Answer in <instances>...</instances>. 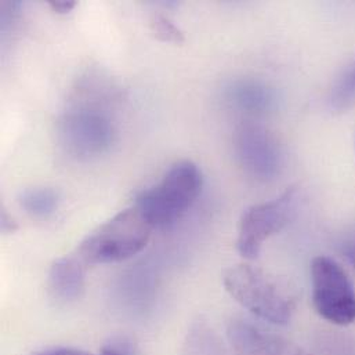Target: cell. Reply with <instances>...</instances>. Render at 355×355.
<instances>
[{"mask_svg": "<svg viewBox=\"0 0 355 355\" xmlns=\"http://www.w3.org/2000/svg\"><path fill=\"white\" fill-rule=\"evenodd\" d=\"M151 29L162 42L175 44L184 42V32L166 15H155L151 21Z\"/></svg>", "mask_w": 355, "mask_h": 355, "instance_id": "obj_14", "label": "cell"}, {"mask_svg": "<svg viewBox=\"0 0 355 355\" xmlns=\"http://www.w3.org/2000/svg\"><path fill=\"white\" fill-rule=\"evenodd\" d=\"M311 285L313 304L320 317L339 327L354 324V286L334 259L318 256L313 260Z\"/></svg>", "mask_w": 355, "mask_h": 355, "instance_id": "obj_6", "label": "cell"}, {"mask_svg": "<svg viewBox=\"0 0 355 355\" xmlns=\"http://www.w3.org/2000/svg\"><path fill=\"white\" fill-rule=\"evenodd\" d=\"M1 231L4 234H11V232H15L17 230V223L15 220L6 211V210H1Z\"/></svg>", "mask_w": 355, "mask_h": 355, "instance_id": "obj_19", "label": "cell"}, {"mask_svg": "<svg viewBox=\"0 0 355 355\" xmlns=\"http://www.w3.org/2000/svg\"><path fill=\"white\" fill-rule=\"evenodd\" d=\"M355 104V65L336 83L331 96V105L335 111H347Z\"/></svg>", "mask_w": 355, "mask_h": 355, "instance_id": "obj_13", "label": "cell"}, {"mask_svg": "<svg viewBox=\"0 0 355 355\" xmlns=\"http://www.w3.org/2000/svg\"><path fill=\"white\" fill-rule=\"evenodd\" d=\"M185 355H227L216 332L203 321L195 322L185 339Z\"/></svg>", "mask_w": 355, "mask_h": 355, "instance_id": "obj_12", "label": "cell"}, {"mask_svg": "<svg viewBox=\"0 0 355 355\" xmlns=\"http://www.w3.org/2000/svg\"><path fill=\"white\" fill-rule=\"evenodd\" d=\"M33 355H93L85 350L73 349V347H54V349H47L39 353H35Z\"/></svg>", "mask_w": 355, "mask_h": 355, "instance_id": "obj_17", "label": "cell"}, {"mask_svg": "<svg viewBox=\"0 0 355 355\" xmlns=\"http://www.w3.org/2000/svg\"><path fill=\"white\" fill-rule=\"evenodd\" d=\"M86 268L76 253L54 260L49 270V288L53 296L65 303L80 299L85 292Z\"/></svg>", "mask_w": 355, "mask_h": 355, "instance_id": "obj_9", "label": "cell"}, {"mask_svg": "<svg viewBox=\"0 0 355 355\" xmlns=\"http://www.w3.org/2000/svg\"><path fill=\"white\" fill-rule=\"evenodd\" d=\"M225 291L257 318L286 325L296 310L293 296L264 271L249 264H236L223 272Z\"/></svg>", "mask_w": 355, "mask_h": 355, "instance_id": "obj_2", "label": "cell"}, {"mask_svg": "<svg viewBox=\"0 0 355 355\" xmlns=\"http://www.w3.org/2000/svg\"><path fill=\"white\" fill-rule=\"evenodd\" d=\"M101 355H135V353L128 343L122 340H114L101 349Z\"/></svg>", "mask_w": 355, "mask_h": 355, "instance_id": "obj_15", "label": "cell"}, {"mask_svg": "<svg viewBox=\"0 0 355 355\" xmlns=\"http://www.w3.org/2000/svg\"><path fill=\"white\" fill-rule=\"evenodd\" d=\"M234 144L236 157L249 176L260 181H270L279 175L282 151L268 129L246 122L236 129Z\"/></svg>", "mask_w": 355, "mask_h": 355, "instance_id": "obj_7", "label": "cell"}, {"mask_svg": "<svg viewBox=\"0 0 355 355\" xmlns=\"http://www.w3.org/2000/svg\"><path fill=\"white\" fill-rule=\"evenodd\" d=\"M153 230L139 207L133 205L92 231L75 253L87 267L119 263L140 253L147 246Z\"/></svg>", "mask_w": 355, "mask_h": 355, "instance_id": "obj_1", "label": "cell"}, {"mask_svg": "<svg viewBox=\"0 0 355 355\" xmlns=\"http://www.w3.org/2000/svg\"><path fill=\"white\" fill-rule=\"evenodd\" d=\"M57 136L69 157L89 161L110 150L115 130L105 112L90 107H76L62 114L57 123Z\"/></svg>", "mask_w": 355, "mask_h": 355, "instance_id": "obj_4", "label": "cell"}, {"mask_svg": "<svg viewBox=\"0 0 355 355\" xmlns=\"http://www.w3.org/2000/svg\"><path fill=\"white\" fill-rule=\"evenodd\" d=\"M227 338L235 355H314L296 343L243 321H231Z\"/></svg>", "mask_w": 355, "mask_h": 355, "instance_id": "obj_8", "label": "cell"}, {"mask_svg": "<svg viewBox=\"0 0 355 355\" xmlns=\"http://www.w3.org/2000/svg\"><path fill=\"white\" fill-rule=\"evenodd\" d=\"M49 6L54 12L67 14L75 8L76 1L75 0H49Z\"/></svg>", "mask_w": 355, "mask_h": 355, "instance_id": "obj_18", "label": "cell"}, {"mask_svg": "<svg viewBox=\"0 0 355 355\" xmlns=\"http://www.w3.org/2000/svg\"><path fill=\"white\" fill-rule=\"evenodd\" d=\"M203 178L191 161L175 164L162 181L141 192L136 206L153 228H166L180 220L202 191Z\"/></svg>", "mask_w": 355, "mask_h": 355, "instance_id": "obj_3", "label": "cell"}, {"mask_svg": "<svg viewBox=\"0 0 355 355\" xmlns=\"http://www.w3.org/2000/svg\"><path fill=\"white\" fill-rule=\"evenodd\" d=\"M297 188H288L281 196L246 209L238 224L236 250L246 260L259 257L264 242L282 231L296 214Z\"/></svg>", "mask_w": 355, "mask_h": 355, "instance_id": "obj_5", "label": "cell"}, {"mask_svg": "<svg viewBox=\"0 0 355 355\" xmlns=\"http://www.w3.org/2000/svg\"><path fill=\"white\" fill-rule=\"evenodd\" d=\"M342 252L349 260V263L355 268V227L352 228L342 241Z\"/></svg>", "mask_w": 355, "mask_h": 355, "instance_id": "obj_16", "label": "cell"}, {"mask_svg": "<svg viewBox=\"0 0 355 355\" xmlns=\"http://www.w3.org/2000/svg\"><path fill=\"white\" fill-rule=\"evenodd\" d=\"M231 100L243 111L260 114L268 111L274 104L272 92L263 83L242 80L231 89Z\"/></svg>", "mask_w": 355, "mask_h": 355, "instance_id": "obj_10", "label": "cell"}, {"mask_svg": "<svg viewBox=\"0 0 355 355\" xmlns=\"http://www.w3.org/2000/svg\"><path fill=\"white\" fill-rule=\"evenodd\" d=\"M21 209L33 218H47L55 213L60 203L57 191L49 187H35L24 189L18 195Z\"/></svg>", "mask_w": 355, "mask_h": 355, "instance_id": "obj_11", "label": "cell"}]
</instances>
